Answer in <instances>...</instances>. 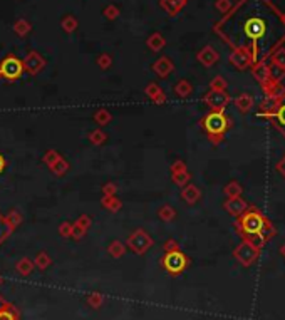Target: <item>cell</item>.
Instances as JSON below:
<instances>
[{
    "label": "cell",
    "mask_w": 285,
    "mask_h": 320,
    "mask_svg": "<svg viewBox=\"0 0 285 320\" xmlns=\"http://www.w3.org/2000/svg\"><path fill=\"white\" fill-rule=\"evenodd\" d=\"M213 30L231 49L248 52L252 64L269 62L285 44V12L272 0H238Z\"/></svg>",
    "instance_id": "1"
},
{
    "label": "cell",
    "mask_w": 285,
    "mask_h": 320,
    "mask_svg": "<svg viewBox=\"0 0 285 320\" xmlns=\"http://www.w3.org/2000/svg\"><path fill=\"white\" fill-rule=\"evenodd\" d=\"M258 117H264L285 138V89L275 98H265L260 103Z\"/></svg>",
    "instance_id": "2"
},
{
    "label": "cell",
    "mask_w": 285,
    "mask_h": 320,
    "mask_svg": "<svg viewBox=\"0 0 285 320\" xmlns=\"http://www.w3.org/2000/svg\"><path fill=\"white\" fill-rule=\"evenodd\" d=\"M201 128L207 134L208 141L218 146L225 141L228 129L231 128V119L225 111H210L207 116L201 117Z\"/></svg>",
    "instance_id": "3"
},
{
    "label": "cell",
    "mask_w": 285,
    "mask_h": 320,
    "mask_svg": "<svg viewBox=\"0 0 285 320\" xmlns=\"http://www.w3.org/2000/svg\"><path fill=\"white\" fill-rule=\"evenodd\" d=\"M269 223V218L260 212L257 207H248L245 212L236 218L235 230L243 236V240H250L257 235H262V230Z\"/></svg>",
    "instance_id": "4"
},
{
    "label": "cell",
    "mask_w": 285,
    "mask_h": 320,
    "mask_svg": "<svg viewBox=\"0 0 285 320\" xmlns=\"http://www.w3.org/2000/svg\"><path fill=\"white\" fill-rule=\"evenodd\" d=\"M160 264L170 275L176 277V275H181L186 270V267L190 265V260L181 250H174V252H165Z\"/></svg>",
    "instance_id": "5"
},
{
    "label": "cell",
    "mask_w": 285,
    "mask_h": 320,
    "mask_svg": "<svg viewBox=\"0 0 285 320\" xmlns=\"http://www.w3.org/2000/svg\"><path fill=\"white\" fill-rule=\"evenodd\" d=\"M22 74H24V65L19 57L7 55L0 60V79L7 82H15L19 81Z\"/></svg>",
    "instance_id": "6"
},
{
    "label": "cell",
    "mask_w": 285,
    "mask_h": 320,
    "mask_svg": "<svg viewBox=\"0 0 285 320\" xmlns=\"http://www.w3.org/2000/svg\"><path fill=\"white\" fill-rule=\"evenodd\" d=\"M153 245H155V240L151 238V235H148L146 231L141 230V228L133 231V233L128 236V240H126V247H128L133 253H136V255L146 253Z\"/></svg>",
    "instance_id": "7"
},
{
    "label": "cell",
    "mask_w": 285,
    "mask_h": 320,
    "mask_svg": "<svg viewBox=\"0 0 285 320\" xmlns=\"http://www.w3.org/2000/svg\"><path fill=\"white\" fill-rule=\"evenodd\" d=\"M22 65H24V72H27L29 76H37L39 72H42L46 69L47 60L41 52L29 51L27 55L22 59Z\"/></svg>",
    "instance_id": "8"
},
{
    "label": "cell",
    "mask_w": 285,
    "mask_h": 320,
    "mask_svg": "<svg viewBox=\"0 0 285 320\" xmlns=\"http://www.w3.org/2000/svg\"><path fill=\"white\" fill-rule=\"evenodd\" d=\"M258 252H260V250L257 247H253L248 240H243V242L233 250V255L243 267H250L252 264H255V260L258 258Z\"/></svg>",
    "instance_id": "9"
},
{
    "label": "cell",
    "mask_w": 285,
    "mask_h": 320,
    "mask_svg": "<svg viewBox=\"0 0 285 320\" xmlns=\"http://www.w3.org/2000/svg\"><path fill=\"white\" fill-rule=\"evenodd\" d=\"M230 94L227 91H212L210 89L203 96V103L210 107V111H225L227 106L230 104Z\"/></svg>",
    "instance_id": "10"
},
{
    "label": "cell",
    "mask_w": 285,
    "mask_h": 320,
    "mask_svg": "<svg viewBox=\"0 0 285 320\" xmlns=\"http://www.w3.org/2000/svg\"><path fill=\"white\" fill-rule=\"evenodd\" d=\"M228 60H230V64L233 65L235 69H238V71H247V69H250L253 65L250 54H248V52L242 51V49H233V51H231Z\"/></svg>",
    "instance_id": "11"
},
{
    "label": "cell",
    "mask_w": 285,
    "mask_h": 320,
    "mask_svg": "<svg viewBox=\"0 0 285 320\" xmlns=\"http://www.w3.org/2000/svg\"><path fill=\"white\" fill-rule=\"evenodd\" d=\"M151 69H153V72H155L158 77L166 79L171 72L174 71V64H173V60H171L168 55H161L160 59H156L155 62H153Z\"/></svg>",
    "instance_id": "12"
},
{
    "label": "cell",
    "mask_w": 285,
    "mask_h": 320,
    "mask_svg": "<svg viewBox=\"0 0 285 320\" xmlns=\"http://www.w3.org/2000/svg\"><path fill=\"white\" fill-rule=\"evenodd\" d=\"M248 207H250V205L242 198V196H236V198H227V201L223 203L225 212L228 214H231V216H235V218H238Z\"/></svg>",
    "instance_id": "13"
},
{
    "label": "cell",
    "mask_w": 285,
    "mask_h": 320,
    "mask_svg": "<svg viewBox=\"0 0 285 320\" xmlns=\"http://www.w3.org/2000/svg\"><path fill=\"white\" fill-rule=\"evenodd\" d=\"M196 59H198V62L201 65H205V67H213V65L218 62V59H220V54H218L215 47L205 46L203 49L196 54Z\"/></svg>",
    "instance_id": "14"
},
{
    "label": "cell",
    "mask_w": 285,
    "mask_h": 320,
    "mask_svg": "<svg viewBox=\"0 0 285 320\" xmlns=\"http://www.w3.org/2000/svg\"><path fill=\"white\" fill-rule=\"evenodd\" d=\"M181 198L185 201L186 205H196L201 198V191L200 188L196 185H191V183H188L186 186H183L181 190Z\"/></svg>",
    "instance_id": "15"
},
{
    "label": "cell",
    "mask_w": 285,
    "mask_h": 320,
    "mask_svg": "<svg viewBox=\"0 0 285 320\" xmlns=\"http://www.w3.org/2000/svg\"><path fill=\"white\" fill-rule=\"evenodd\" d=\"M144 94L150 98L155 104H163L166 103V94L165 91L161 89L160 86L156 84V82H150L146 87H144Z\"/></svg>",
    "instance_id": "16"
},
{
    "label": "cell",
    "mask_w": 285,
    "mask_h": 320,
    "mask_svg": "<svg viewBox=\"0 0 285 320\" xmlns=\"http://www.w3.org/2000/svg\"><path fill=\"white\" fill-rule=\"evenodd\" d=\"M233 103H235V107L238 109V111L242 112V114H248L253 109V106H255V101H253V98L248 93L238 94L235 98Z\"/></svg>",
    "instance_id": "17"
},
{
    "label": "cell",
    "mask_w": 285,
    "mask_h": 320,
    "mask_svg": "<svg viewBox=\"0 0 285 320\" xmlns=\"http://www.w3.org/2000/svg\"><path fill=\"white\" fill-rule=\"evenodd\" d=\"M3 223H5L8 235L14 233L22 223V214H20L19 210H10L7 214H3Z\"/></svg>",
    "instance_id": "18"
},
{
    "label": "cell",
    "mask_w": 285,
    "mask_h": 320,
    "mask_svg": "<svg viewBox=\"0 0 285 320\" xmlns=\"http://www.w3.org/2000/svg\"><path fill=\"white\" fill-rule=\"evenodd\" d=\"M186 3H188V0H161V8H163L170 17H174L183 10V7H185Z\"/></svg>",
    "instance_id": "19"
},
{
    "label": "cell",
    "mask_w": 285,
    "mask_h": 320,
    "mask_svg": "<svg viewBox=\"0 0 285 320\" xmlns=\"http://www.w3.org/2000/svg\"><path fill=\"white\" fill-rule=\"evenodd\" d=\"M173 93L176 98L179 99H186V98H190V96L193 94V86H191V82L190 81H186V79H179V81L174 84L173 87Z\"/></svg>",
    "instance_id": "20"
},
{
    "label": "cell",
    "mask_w": 285,
    "mask_h": 320,
    "mask_svg": "<svg viewBox=\"0 0 285 320\" xmlns=\"http://www.w3.org/2000/svg\"><path fill=\"white\" fill-rule=\"evenodd\" d=\"M0 320H20V314L15 305L2 302L0 305Z\"/></svg>",
    "instance_id": "21"
},
{
    "label": "cell",
    "mask_w": 285,
    "mask_h": 320,
    "mask_svg": "<svg viewBox=\"0 0 285 320\" xmlns=\"http://www.w3.org/2000/svg\"><path fill=\"white\" fill-rule=\"evenodd\" d=\"M146 46H148V49L153 51V52H160V51H163V49H165V46H166V39H165L163 34H160V32H153L151 36L148 37Z\"/></svg>",
    "instance_id": "22"
},
{
    "label": "cell",
    "mask_w": 285,
    "mask_h": 320,
    "mask_svg": "<svg viewBox=\"0 0 285 320\" xmlns=\"http://www.w3.org/2000/svg\"><path fill=\"white\" fill-rule=\"evenodd\" d=\"M101 207H103L104 210H108V212H111V213H117L122 208V201L117 198L116 195L103 196V200H101Z\"/></svg>",
    "instance_id": "23"
},
{
    "label": "cell",
    "mask_w": 285,
    "mask_h": 320,
    "mask_svg": "<svg viewBox=\"0 0 285 320\" xmlns=\"http://www.w3.org/2000/svg\"><path fill=\"white\" fill-rule=\"evenodd\" d=\"M34 262L30 260L29 257H22L19 262L15 264V270H17V273L22 275V277H29L30 273L34 271Z\"/></svg>",
    "instance_id": "24"
},
{
    "label": "cell",
    "mask_w": 285,
    "mask_h": 320,
    "mask_svg": "<svg viewBox=\"0 0 285 320\" xmlns=\"http://www.w3.org/2000/svg\"><path fill=\"white\" fill-rule=\"evenodd\" d=\"M34 267H36L37 270H41V271H44V270H47L51 267V264H52V258H51V255L47 252H39L37 255H36V258H34Z\"/></svg>",
    "instance_id": "25"
},
{
    "label": "cell",
    "mask_w": 285,
    "mask_h": 320,
    "mask_svg": "<svg viewBox=\"0 0 285 320\" xmlns=\"http://www.w3.org/2000/svg\"><path fill=\"white\" fill-rule=\"evenodd\" d=\"M87 139H89V143L94 144V146H103V144L108 141V133L101 128L93 129L89 134H87Z\"/></svg>",
    "instance_id": "26"
},
{
    "label": "cell",
    "mask_w": 285,
    "mask_h": 320,
    "mask_svg": "<svg viewBox=\"0 0 285 320\" xmlns=\"http://www.w3.org/2000/svg\"><path fill=\"white\" fill-rule=\"evenodd\" d=\"M93 119H94V122L98 126H108L109 122L113 121V114L108 111V109H104V107H101V109H98V111L94 112V116H93Z\"/></svg>",
    "instance_id": "27"
},
{
    "label": "cell",
    "mask_w": 285,
    "mask_h": 320,
    "mask_svg": "<svg viewBox=\"0 0 285 320\" xmlns=\"http://www.w3.org/2000/svg\"><path fill=\"white\" fill-rule=\"evenodd\" d=\"M69 168H71V166H69V161L65 160V158L60 156L59 160H57L56 163L51 166L49 169L52 171V174H56V176H59V178H60V176H64V174L67 173Z\"/></svg>",
    "instance_id": "28"
},
{
    "label": "cell",
    "mask_w": 285,
    "mask_h": 320,
    "mask_svg": "<svg viewBox=\"0 0 285 320\" xmlns=\"http://www.w3.org/2000/svg\"><path fill=\"white\" fill-rule=\"evenodd\" d=\"M223 193H225V196L227 198H236V196H242V193H243V188L242 185H240L238 181H230V183H227L225 188H223Z\"/></svg>",
    "instance_id": "29"
},
{
    "label": "cell",
    "mask_w": 285,
    "mask_h": 320,
    "mask_svg": "<svg viewBox=\"0 0 285 320\" xmlns=\"http://www.w3.org/2000/svg\"><path fill=\"white\" fill-rule=\"evenodd\" d=\"M108 253L111 255L113 258H121L124 257L126 253V245L121 242V240H113L108 247Z\"/></svg>",
    "instance_id": "30"
},
{
    "label": "cell",
    "mask_w": 285,
    "mask_h": 320,
    "mask_svg": "<svg viewBox=\"0 0 285 320\" xmlns=\"http://www.w3.org/2000/svg\"><path fill=\"white\" fill-rule=\"evenodd\" d=\"M77 19L74 15L71 14H67V15H64L62 19H60V27H62V30L65 34H72V32H76V29H77Z\"/></svg>",
    "instance_id": "31"
},
{
    "label": "cell",
    "mask_w": 285,
    "mask_h": 320,
    "mask_svg": "<svg viewBox=\"0 0 285 320\" xmlns=\"http://www.w3.org/2000/svg\"><path fill=\"white\" fill-rule=\"evenodd\" d=\"M158 216H160L161 221L170 223L176 218V210H174L173 207H170V205H163V207L158 210Z\"/></svg>",
    "instance_id": "32"
},
{
    "label": "cell",
    "mask_w": 285,
    "mask_h": 320,
    "mask_svg": "<svg viewBox=\"0 0 285 320\" xmlns=\"http://www.w3.org/2000/svg\"><path fill=\"white\" fill-rule=\"evenodd\" d=\"M30 30H32V24H30L29 20L25 19H19L14 24V32L17 34L19 37H25L30 34Z\"/></svg>",
    "instance_id": "33"
},
{
    "label": "cell",
    "mask_w": 285,
    "mask_h": 320,
    "mask_svg": "<svg viewBox=\"0 0 285 320\" xmlns=\"http://www.w3.org/2000/svg\"><path fill=\"white\" fill-rule=\"evenodd\" d=\"M269 62L272 65H277V67L285 69V47H280V49L275 51L274 54L270 55Z\"/></svg>",
    "instance_id": "34"
},
{
    "label": "cell",
    "mask_w": 285,
    "mask_h": 320,
    "mask_svg": "<svg viewBox=\"0 0 285 320\" xmlns=\"http://www.w3.org/2000/svg\"><path fill=\"white\" fill-rule=\"evenodd\" d=\"M171 179H173V183L179 188L186 186L188 183L191 181V174L190 171H183V173H173L171 174Z\"/></svg>",
    "instance_id": "35"
},
{
    "label": "cell",
    "mask_w": 285,
    "mask_h": 320,
    "mask_svg": "<svg viewBox=\"0 0 285 320\" xmlns=\"http://www.w3.org/2000/svg\"><path fill=\"white\" fill-rule=\"evenodd\" d=\"M87 305L91 307V309H99L101 305L104 304V295L101 292H93L87 295Z\"/></svg>",
    "instance_id": "36"
},
{
    "label": "cell",
    "mask_w": 285,
    "mask_h": 320,
    "mask_svg": "<svg viewBox=\"0 0 285 320\" xmlns=\"http://www.w3.org/2000/svg\"><path fill=\"white\" fill-rule=\"evenodd\" d=\"M96 64H98V67L101 71H108L109 67L113 65V57L108 54V52H103V54L98 55V59H96Z\"/></svg>",
    "instance_id": "37"
},
{
    "label": "cell",
    "mask_w": 285,
    "mask_h": 320,
    "mask_svg": "<svg viewBox=\"0 0 285 320\" xmlns=\"http://www.w3.org/2000/svg\"><path fill=\"white\" fill-rule=\"evenodd\" d=\"M227 87H228V82L225 81L223 76H215L212 79V82H210V89L212 91H227Z\"/></svg>",
    "instance_id": "38"
},
{
    "label": "cell",
    "mask_w": 285,
    "mask_h": 320,
    "mask_svg": "<svg viewBox=\"0 0 285 320\" xmlns=\"http://www.w3.org/2000/svg\"><path fill=\"white\" fill-rule=\"evenodd\" d=\"M60 158V155H59V151H56V150H47L46 153H44V156H42V161H44V164L46 166H51L56 163L57 160Z\"/></svg>",
    "instance_id": "39"
},
{
    "label": "cell",
    "mask_w": 285,
    "mask_h": 320,
    "mask_svg": "<svg viewBox=\"0 0 285 320\" xmlns=\"http://www.w3.org/2000/svg\"><path fill=\"white\" fill-rule=\"evenodd\" d=\"M285 77V69L282 67H277V65H272L270 64V79L274 82H279L282 84V79Z\"/></svg>",
    "instance_id": "40"
},
{
    "label": "cell",
    "mask_w": 285,
    "mask_h": 320,
    "mask_svg": "<svg viewBox=\"0 0 285 320\" xmlns=\"http://www.w3.org/2000/svg\"><path fill=\"white\" fill-rule=\"evenodd\" d=\"M103 14H104V17H106L108 20H116L117 17H119L121 10H119V7H117V5H114V3H111V5H108L106 8H104Z\"/></svg>",
    "instance_id": "41"
},
{
    "label": "cell",
    "mask_w": 285,
    "mask_h": 320,
    "mask_svg": "<svg viewBox=\"0 0 285 320\" xmlns=\"http://www.w3.org/2000/svg\"><path fill=\"white\" fill-rule=\"evenodd\" d=\"M231 7H233L231 0H217V2H215V8H217V10L220 12V14H223V15L228 14Z\"/></svg>",
    "instance_id": "42"
},
{
    "label": "cell",
    "mask_w": 285,
    "mask_h": 320,
    "mask_svg": "<svg viewBox=\"0 0 285 320\" xmlns=\"http://www.w3.org/2000/svg\"><path fill=\"white\" fill-rule=\"evenodd\" d=\"M59 235L62 236V238H71V233H72V223L71 221H62L59 225Z\"/></svg>",
    "instance_id": "43"
},
{
    "label": "cell",
    "mask_w": 285,
    "mask_h": 320,
    "mask_svg": "<svg viewBox=\"0 0 285 320\" xmlns=\"http://www.w3.org/2000/svg\"><path fill=\"white\" fill-rule=\"evenodd\" d=\"M87 233V230H84V228H81L79 225H76V223H72V233H71V238H74L76 242H79V240H82L86 236Z\"/></svg>",
    "instance_id": "44"
},
{
    "label": "cell",
    "mask_w": 285,
    "mask_h": 320,
    "mask_svg": "<svg viewBox=\"0 0 285 320\" xmlns=\"http://www.w3.org/2000/svg\"><path fill=\"white\" fill-rule=\"evenodd\" d=\"M74 223H76V225H79L81 228H84V230H89L91 225H93V220H91L89 214H81V216H79Z\"/></svg>",
    "instance_id": "45"
},
{
    "label": "cell",
    "mask_w": 285,
    "mask_h": 320,
    "mask_svg": "<svg viewBox=\"0 0 285 320\" xmlns=\"http://www.w3.org/2000/svg\"><path fill=\"white\" fill-rule=\"evenodd\" d=\"M183 171H188L186 164H185V161L176 160L173 164H171V174H173V173H183Z\"/></svg>",
    "instance_id": "46"
},
{
    "label": "cell",
    "mask_w": 285,
    "mask_h": 320,
    "mask_svg": "<svg viewBox=\"0 0 285 320\" xmlns=\"http://www.w3.org/2000/svg\"><path fill=\"white\" fill-rule=\"evenodd\" d=\"M117 193V186L114 185V183H106V185H103V195L104 196H113Z\"/></svg>",
    "instance_id": "47"
},
{
    "label": "cell",
    "mask_w": 285,
    "mask_h": 320,
    "mask_svg": "<svg viewBox=\"0 0 285 320\" xmlns=\"http://www.w3.org/2000/svg\"><path fill=\"white\" fill-rule=\"evenodd\" d=\"M7 236H8V231H7V228H5V223H3V216H2V213H0V245H2L3 242H5Z\"/></svg>",
    "instance_id": "48"
},
{
    "label": "cell",
    "mask_w": 285,
    "mask_h": 320,
    "mask_svg": "<svg viewBox=\"0 0 285 320\" xmlns=\"http://www.w3.org/2000/svg\"><path fill=\"white\" fill-rule=\"evenodd\" d=\"M163 248H165V252H174V250H179V245H178L176 240L170 238V240H166Z\"/></svg>",
    "instance_id": "49"
},
{
    "label": "cell",
    "mask_w": 285,
    "mask_h": 320,
    "mask_svg": "<svg viewBox=\"0 0 285 320\" xmlns=\"http://www.w3.org/2000/svg\"><path fill=\"white\" fill-rule=\"evenodd\" d=\"M275 171L280 173L285 178V155H282V158L277 161V164H275Z\"/></svg>",
    "instance_id": "50"
},
{
    "label": "cell",
    "mask_w": 285,
    "mask_h": 320,
    "mask_svg": "<svg viewBox=\"0 0 285 320\" xmlns=\"http://www.w3.org/2000/svg\"><path fill=\"white\" fill-rule=\"evenodd\" d=\"M5 168H7V161H5V156L0 153V174L5 171Z\"/></svg>",
    "instance_id": "51"
},
{
    "label": "cell",
    "mask_w": 285,
    "mask_h": 320,
    "mask_svg": "<svg viewBox=\"0 0 285 320\" xmlns=\"http://www.w3.org/2000/svg\"><path fill=\"white\" fill-rule=\"evenodd\" d=\"M280 253H282V255L285 257V243L282 245V248H280Z\"/></svg>",
    "instance_id": "52"
},
{
    "label": "cell",
    "mask_w": 285,
    "mask_h": 320,
    "mask_svg": "<svg viewBox=\"0 0 285 320\" xmlns=\"http://www.w3.org/2000/svg\"><path fill=\"white\" fill-rule=\"evenodd\" d=\"M2 283H3V278H2V277H0V287H2Z\"/></svg>",
    "instance_id": "53"
}]
</instances>
